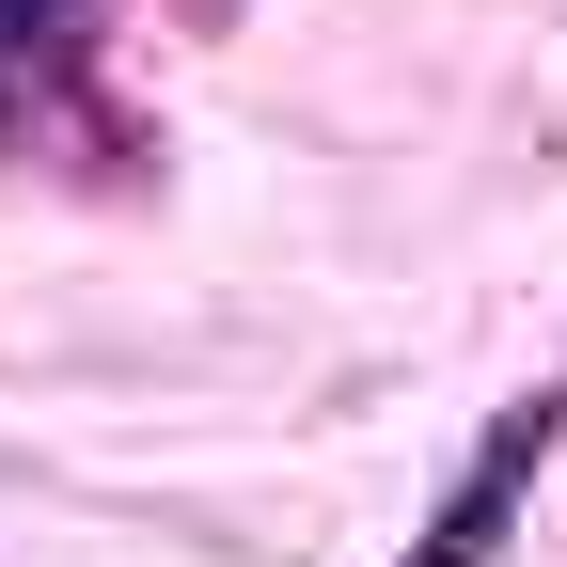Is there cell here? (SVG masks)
Listing matches in <instances>:
<instances>
[{
    "label": "cell",
    "mask_w": 567,
    "mask_h": 567,
    "mask_svg": "<svg viewBox=\"0 0 567 567\" xmlns=\"http://www.w3.org/2000/svg\"><path fill=\"white\" fill-rule=\"evenodd\" d=\"M551 410H567V379L551 394H520L505 425H488V442H473V473L442 488V520H425L394 567H488V551H505V520H520V488H536V457H551Z\"/></svg>",
    "instance_id": "cell-1"
},
{
    "label": "cell",
    "mask_w": 567,
    "mask_h": 567,
    "mask_svg": "<svg viewBox=\"0 0 567 567\" xmlns=\"http://www.w3.org/2000/svg\"><path fill=\"white\" fill-rule=\"evenodd\" d=\"M0 17H17V32H48V17H63V0H0Z\"/></svg>",
    "instance_id": "cell-2"
}]
</instances>
